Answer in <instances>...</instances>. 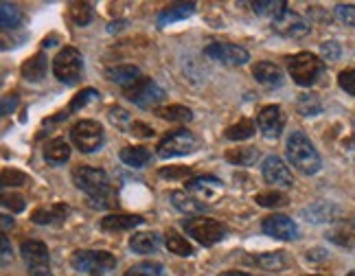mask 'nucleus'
Returning a JSON list of instances; mask_svg holds the SVG:
<instances>
[{
	"mask_svg": "<svg viewBox=\"0 0 355 276\" xmlns=\"http://www.w3.org/2000/svg\"><path fill=\"white\" fill-rule=\"evenodd\" d=\"M73 182L79 191H84L90 198L92 206H114L112 200V184L110 178L103 169H94V167H75L73 169Z\"/></svg>",
	"mask_w": 355,
	"mask_h": 276,
	"instance_id": "obj_1",
	"label": "nucleus"
},
{
	"mask_svg": "<svg viewBox=\"0 0 355 276\" xmlns=\"http://www.w3.org/2000/svg\"><path fill=\"white\" fill-rule=\"evenodd\" d=\"M288 160L294 164V167L305 173V175H313L318 173L320 167H322V160H320V154L316 151V147L311 145L309 138L303 134V132H292L290 138H288Z\"/></svg>",
	"mask_w": 355,
	"mask_h": 276,
	"instance_id": "obj_2",
	"label": "nucleus"
},
{
	"mask_svg": "<svg viewBox=\"0 0 355 276\" xmlns=\"http://www.w3.org/2000/svg\"><path fill=\"white\" fill-rule=\"evenodd\" d=\"M71 266L86 276H107L112 270H116V257L105 250H75L71 257Z\"/></svg>",
	"mask_w": 355,
	"mask_h": 276,
	"instance_id": "obj_3",
	"label": "nucleus"
},
{
	"mask_svg": "<svg viewBox=\"0 0 355 276\" xmlns=\"http://www.w3.org/2000/svg\"><path fill=\"white\" fill-rule=\"evenodd\" d=\"M288 71L290 77L296 81L298 86H313L324 73V62L313 53H296L292 58H288Z\"/></svg>",
	"mask_w": 355,
	"mask_h": 276,
	"instance_id": "obj_4",
	"label": "nucleus"
},
{
	"mask_svg": "<svg viewBox=\"0 0 355 276\" xmlns=\"http://www.w3.org/2000/svg\"><path fill=\"white\" fill-rule=\"evenodd\" d=\"M84 73V58H81L79 49L75 46H64L55 60H53V75L64 86H75Z\"/></svg>",
	"mask_w": 355,
	"mask_h": 276,
	"instance_id": "obj_5",
	"label": "nucleus"
},
{
	"mask_svg": "<svg viewBox=\"0 0 355 276\" xmlns=\"http://www.w3.org/2000/svg\"><path fill=\"white\" fill-rule=\"evenodd\" d=\"M182 228L202 245H215L228 234V228L211 217H187L182 222Z\"/></svg>",
	"mask_w": 355,
	"mask_h": 276,
	"instance_id": "obj_6",
	"label": "nucleus"
},
{
	"mask_svg": "<svg viewBox=\"0 0 355 276\" xmlns=\"http://www.w3.org/2000/svg\"><path fill=\"white\" fill-rule=\"evenodd\" d=\"M198 138L193 132L189 130H173L169 132L162 141L158 143L156 147V154L160 158H180V156H187V154H193V151L198 149Z\"/></svg>",
	"mask_w": 355,
	"mask_h": 276,
	"instance_id": "obj_7",
	"label": "nucleus"
},
{
	"mask_svg": "<svg viewBox=\"0 0 355 276\" xmlns=\"http://www.w3.org/2000/svg\"><path fill=\"white\" fill-rule=\"evenodd\" d=\"M71 141L81 151V154H92V151L101 149V145L105 141L103 128L92 119L77 121L75 126L71 128Z\"/></svg>",
	"mask_w": 355,
	"mask_h": 276,
	"instance_id": "obj_8",
	"label": "nucleus"
},
{
	"mask_svg": "<svg viewBox=\"0 0 355 276\" xmlns=\"http://www.w3.org/2000/svg\"><path fill=\"white\" fill-rule=\"evenodd\" d=\"M123 94H125L128 101L136 103L139 107H152L158 101L165 99V90H162L152 77H145V75L141 79H136L130 88L123 90Z\"/></svg>",
	"mask_w": 355,
	"mask_h": 276,
	"instance_id": "obj_9",
	"label": "nucleus"
},
{
	"mask_svg": "<svg viewBox=\"0 0 355 276\" xmlns=\"http://www.w3.org/2000/svg\"><path fill=\"white\" fill-rule=\"evenodd\" d=\"M270 26H272V31H275L277 35H281V37H290V40H300V37H305V35H309V22L303 18V16H298L296 11H292V9H285V11H281L279 16L270 22Z\"/></svg>",
	"mask_w": 355,
	"mask_h": 276,
	"instance_id": "obj_10",
	"label": "nucleus"
},
{
	"mask_svg": "<svg viewBox=\"0 0 355 276\" xmlns=\"http://www.w3.org/2000/svg\"><path fill=\"white\" fill-rule=\"evenodd\" d=\"M204 55L220 64H226V66H243L250 60V53L243 46L228 44V42H211L207 49H204Z\"/></svg>",
	"mask_w": 355,
	"mask_h": 276,
	"instance_id": "obj_11",
	"label": "nucleus"
},
{
	"mask_svg": "<svg viewBox=\"0 0 355 276\" xmlns=\"http://www.w3.org/2000/svg\"><path fill=\"white\" fill-rule=\"evenodd\" d=\"M261 230L263 234L272 239H279V241H294L298 239V226L292 217L288 215H281V213H272L268 215L263 222H261Z\"/></svg>",
	"mask_w": 355,
	"mask_h": 276,
	"instance_id": "obj_12",
	"label": "nucleus"
},
{
	"mask_svg": "<svg viewBox=\"0 0 355 276\" xmlns=\"http://www.w3.org/2000/svg\"><path fill=\"white\" fill-rule=\"evenodd\" d=\"M184 191L191 193L193 198H198L200 202H213L220 193L224 191L222 180H217L215 175H196V178H189L184 182Z\"/></svg>",
	"mask_w": 355,
	"mask_h": 276,
	"instance_id": "obj_13",
	"label": "nucleus"
},
{
	"mask_svg": "<svg viewBox=\"0 0 355 276\" xmlns=\"http://www.w3.org/2000/svg\"><path fill=\"white\" fill-rule=\"evenodd\" d=\"M261 175L263 180L272 187H281V189H290L294 184V178L279 156H266L261 164Z\"/></svg>",
	"mask_w": 355,
	"mask_h": 276,
	"instance_id": "obj_14",
	"label": "nucleus"
},
{
	"mask_svg": "<svg viewBox=\"0 0 355 276\" xmlns=\"http://www.w3.org/2000/svg\"><path fill=\"white\" fill-rule=\"evenodd\" d=\"M257 123L266 138H270V141L272 138H279L285 128V114H283L281 105H266L261 112H259Z\"/></svg>",
	"mask_w": 355,
	"mask_h": 276,
	"instance_id": "obj_15",
	"label": "nucleus"
},
{
	"mask_svg": "<svg viewBox=\"0 0 355 276\" xmlns=\"http://www.w3.org/2000/svg\"><path fill=\"white\" fill-rule=\"evenodd\" d=\"M20 255L24 259V264L31 270H49L51 266V257H49V248L42 241H22L20 245Z\"/></svg>",
	"mask_w": 355,
	"mask_h": 276,
	"instance_id": "obj_16",
	"label": "nucleus"
},
{
	"mask_svg": "<svg viewBox=\"0 0 355 276\" xmlns=\"http://www.w3.org/2000/svg\"><path fill=\"white\" fill-rule=\"evenodd\" d=\"M68 217V206L66 204H51V206H40L33 211L31 219L33 224L40 226H60Z\"/></svg>",
	"mask_w": 355,
	"mask_h": 276,
	"instance_id": "obj_17",
	"label": "nucleus"
},
{
	"mask_svg": "<svg viewBox=\"0 0 355 276\" xmlns=\"http://www.w3.org/2000/svg\"><path fill=\"white\" fill-rule=\"evenodd\" d=\"M145 219L141 215H121V213H110L101 217L99 228L105 232H123V230H134L136 226H141Z\"/></svg>",
	"mask_w": 355,
	"mask_h": 276,
	"instance_id": "obj_18",
	"label": "nucleus"
},
{
	"mask_svg": "<svg viewBox=\"0 0 355 276\" xmlns=\"http://www.w3.org/2000/svg\"><path fill=\"white\" fill-rule=\"evenodd\" d=\"M248 264L252 266H259L266 272H283L288 270L292 259L285 255L283 250H277V252H263V255H254V257H248Z\"/></svg>",
	"mask_w": 355,
	"mask_h": 276,
	"instance_id": "obj_19",
	"label": "nucleus"
},
{
	"mask_svg": "<svg viewBox=\"0 0 355 276\" xmlns=\"http://www.w3.org/2000/svg\"><path fill=\"white\" fill-rule=\"evenodd\" d=\"M327 239H329L331 243H336V245H340V248L355 250V217L338 222L329 232H327Z\"/></svg>",
	"mask_w": 355,
	"mask_h": 276,
	"instance_id": "obj_20",
	"label": "nucleus"
},
{
	"mask_svg": "<svg viewBox=\"0 0 355 276\" xmlns=\"http://www.w3.org/2000/svg\"><path fill=\"white\" fill-rule=\"evenodd\" d=\"M252 75L259 84L268 88H279L283 84V71L272 62H257L252 66Z\"/></svg>",
	"mask_w": 355,
	"mask_h": 276,
	"instance_id": "obj_21",
	"label": "nucleus"
},
{
	"mask_svg": "<svg viewBox=\"0 0 355 276\" xmlns=\"http://www.w3.org/2000/svg\"><path fill=\"white\" fill-rule=\"evenodd\" d=\"M303 215L307 222H313V224H324V222H331L340 215V206L331 204V202H313L307 209H303Z\"/></svg>",
	"mask_w": 355,
	"mask_h": 276,
	"instance_id": "obj_22",
	"label": "nucleus"
},
{
	"mask_svg": "<svg viewBox=\"0 0 355 276\" xmlns=\"http://www.w3.org/2000/svg\"><path fill=\"white\" fill-rule=\"evenodd\" d=\"M196 11V3H178V5H169L158 13V26H169L173 22L187 20L189 16H193Z\"/></svg>",
	"mask_w": 355,
	"mask_h": 276,
	"instance_id": "obj_23",
	"label": "nucleus"
},
{
	"mask_svg": "<svg viewBox=\"0 0 355 276\" xmlns=\"http://www.w3.org/2000/svg\"><path fill=\"white\" fill-rule=\"evenodd\" d=\"M105 75H107V79H110V81H114V84H119L123 90L130 88L136 79H141V77H143L141 68H139V66H130V64H125V66H112V68H107Z\"/></svg>",
	"mask_w": 355,
	"mask_h": 276,
	"instance_id": "obj_24",
	"label": "nucleus"
},
{
	"mask_svg": "<svg viewBox=\"0 0 355 276\" xmlns=\"http://www.w3.org/2000/svg\"><path fill=\"white\" fill-rule=\"evenodd\" d=\"M160 245V234L158 232H134L132 239H130V248L136 255H152L158 250Z\"/></svg>",
	"mask_w": 355,
	"mask_h": 276,
	"instance_id": "obj_25",
	"label": "nucleus"
},
{
	"mask_svg": "<svg viewBox=\"0 0 355 276\" xmlns=\"http://www.w3.org/2000/svg\"><path fill=\"white\" fill-rule=\"evenodd\" d=\"M20 73L24 77V81H42L46 77V55L44 53H35L31 60H26L20 68Z\"/></svg>",
	"mask_w": 355,
	"mask_h": 276,
	"instance_id": "obj_26",
	"label": "nucleus"
},
{
	"mask_svg": "<svg viewBox=\"0 0 355 276\" xmlns=\"http://www.w3.org/2000/svg\"><path fill=\"white\" fill-rule=\"evenodd\" d=\"M171 204L175 206L178 211L184 215H198L204 211V202H200L198 198H193L187 191H171Z\"/></svg>",
	"mask_w": 355,
	"mask_h": 276,
	"instance_id": "obj_27",
	"label": "nucleus"
},
{
	"mask_svg": "<svg viewBox=\"0 0 355 276\" xmlns=\"http://www.w3.org/2000/svg\"><path fill=\"white\" fill-rule=\"evenodd\" d=\"M119 158L123 164H128L132 169H143L149 162V158H152V154H149V149L145 147H123Z\"/></svg>",
	"mask_w": 355,
	"mask_h": 276,
	"instance_id": "obj_28",
	"label": "nucleus"
},
{
	"mask_svg": "<svg viewBox=\"0 0 355 276\" xmlns=\"http://www.w3.org/2000/svg\"><path fill=\"white\" fill-rule=\"evenodd\" d=\"M44 158L51 164H64L68 158H71V145H68L64 138H53V141H49L44 147Z\"/></svg>",
	"mask_w": 355,
	"mask_h": 276,
	"instance_id": "obj_29",
	"label": "nucleus"
},
{
	"mask_svg": "<svg viewBox=\"0 0 355 276\" xmlns=\"http://www.w3.org/2000/svg\"><path fill=\"white\" fill-rule=\"evenodd\" d=\"M259 158V151L254 147H235L226 151V162L235 164V167H250Z\"/></svg>",
	"mask_w": 355,
	"mask_h": 276,
	"instance_id": "obj_30",
	"label": "nucleus"
},
{
	"mask_svg": "<svg viewBox=\"0 0 355 276\" xmlns=\"http://www.w3.org/2000/svg\"><path fill=\"white\" fill-rule=\"evenodd\" d=\"M165 245H167V250L178 255V257H191L193 255V245H191L182 234H178L173 228L165 232Z\"/></svg>",
	"mask_w": 355,
	"mask_h": 276,
	"instance_id": "obj_31",
	"label": "nucleus"
},
{
	"mask_svg": "<svg viewBox=\"0 0 355 276\" xmlns=\"http://www.w3.org/2000/svg\"><path fill=\"white\" fill-rule=\"evenodd\" d=\"M156 114L160 119H165V121H175V123H189L191 119H193V112H191L189 107L184 105H167V107H158L156 110Z\"/></svg>",
	"mask_w": 355,
	"mask_h": 276,
	"instance_id": "obj_32",
	"label": "nucleus"
},
{
	"mask_svg": "<svg viewBox=\"0 0 355 276\" xmlns=\"http://www.w3.org/2000/svg\"><path fill=\"white\" fill-rule=\"evenodd\" d=\"M22 11L18 5L13 3H3L0 5V22H3L5 29H16V26L22 24Z\"/></svg>",
	"mask_w": 355,
	"mask_h": 276,
	"instance_id": "obj_33",
	"label": "nucleus"
},
{
	"mask_svg": "<svg viewBox=\"0 0 355 276\" xmlns=\"http://www.w3.org/2000/svg\"><path fill=\"white\" fill-rule=\"evenodd\" d=\"M285 9H288V3H283V0H259V3H252V11L257 16H270L272 20Z\"/></svg>",
	"mask_w": 355,
	"mask_h": 276,
	"instance_id": "obj_34",
	"label": "nucleus"
},
{
	"mask_svg": "<svg viewBox=\"0 0 355 276\" xmlns=\"http://www.w3.org/2000/svg\"><path fill=\"white\" fill-rule=\"evenodd\" d=\"M123 276H165V268L158 261H143V264L132 266Z\"/></svg>",
	"mask_w": 355,
	"mask_h": 276,
	"instance_id": "obj_35",
	"label": "nucleus"
},
{
	"mask_svg": "<svg viewBox=\"0 0 355 276\" xmlns=\"http://www.w3.org/2000/svg\"><path fill=\"white\" fill-rule=\"evenodd\" d=\"M254 134V123L248 121V119H241L239 123H235V126H230L224 136L228 138V141H245V138H250Z\"/></svg>",
	"mask_w": 355,
	"mask_h": 276,
	"instance_id": "obj_36",
	"label": "nucleus"
},
{
	"mask_svg": "<svg viewBox=\"0 0 355 276\" xmlns=\"http://www.w3.org/2000/svg\"><path fill=\"white\" fill-rule=\"evenodd\" d=\"M92 3H71V18L77 26H88L92 22Z\"/></svg>",
	"mask_w": 355,
	"mask_h": 276,
	"instance_id": "obj_37",
	"label": "nucleus"
},
{
	"mask_svg": "<svg viewBox=\"0 0 355 276\" xmlns=\"http://www.w3.org/2000/svg\"><path fill=\"white\" fill-rule=\"evenodd\" d=\"M257 204L266 206V209H281V206H288V196L281 191H266V193H257Z\"/></svg>",
	"mask_w": 355,
	"mask_h": 276,
	"instance_id": "obj_38",
	"label": "nucleus"
},
{
	"mask_svg": "<svg viewBox=\"0 0 355 276\" xmlns=\"http://www.w3.org/2000/svg\"><path fill=\"white\" fill-rule=\"evenodd\" d=\"M296 107H298V112L303 114V117H316V114L322 112V105L318 101V96H313V94H303V96H300Z\"/></svg>",
	"mask_w": 355,
	"mask_h": 276,
	"instance_id": "obj_39",
	"label": "nucleus"
},
{
	"mask_svg": "<svg viewBox=\"0 0 355 276\" xmlns=\"http://www.w3.org/2000/svg\"><path fill=\"white\" fill-rule=\"evenodd\" d=\"M97 99H99V92L94 90V88H86V90H81L79 94L73 96V101H71V105H68L66 112H68V114H73V112H77L79 107H86L88 103L97 101Z\"/></svg>",
	"mask_w": 355,
	"mask_h": 276,
	"instance_id": "obj_40",
	"label": "nucleus"
},
{
	"mask_svg": "<svg viewBox=\"0 0 355 276\" xmlns=\"http://www.w3.org/2000/svg\"><path fill=\"white\" fill-rule=\"evenodd\" d=\"M29 182V175L18 169H5L3 171V184L5 187H22Z\"/></svg>",
	"mask_w": 355,
	"mask_h": 276,
	"instance_id": "obj_41",
	"label": "nucleus"
},
{
	"mask_svg": "<svg viewBox=\"0 0 355 276\" xmlns=\"http://www.w3.org/2000/svg\"><path fill=\"white\" fill-rule=\"evenodd\" d=\"M338 84H340V88H343L345 92L355 96V66L347 68V71H343V73L338 75Z\"/></svg>",
	"mask_w": 355,
	"mask_h": 276,
	"instance_id": "obj_42",
	"label": "nucleus"
},
{
	"mask_svg": "<svg viewBox=\"0 0 355 276\" xmlns=\"http://www.w3.org/2000/svg\"><path fill=\"white\" fill-rule=\"evenodd\" d=\"M3 206H5V209H9L11 213H22L26 204H24V198L18 196V193H11V196H9V193H5Z\"/></svg>",
	"mask_w": 355,
	"mask_h": 276,
	"instance_id": "obj_43",
	"label": "nucleus"
},
{
	"mask_svg": "<svg viewBox=\"0 0 355 276\" xmlns=\"http://www.w3.org/2000/svg\"><path fill=\"white\" fill-rule=\"evenodd\" d=\"M320 53H322V60H329V62H336L340 60V55H343V46L336 40H329V42H324L320 46Z\"/></svg>",
	"mask_w": 355,
	"mask_h": 276,
	"instance_id": "obj_44",
	"label": "nucleus"
},
{
	"mask_svg": "<svg viewBox=\"0 0 355 276\" xmlns=\"http://www.w3.org/2000/svg\"><path fill=\"white\" fill-rule=\"evenodd\" d=\"M336 16L340 22H345L355 29V5H338L336 7Z\"/></svg>",
	"mask_w": 355,
	"mask_h": 276,
	"instance_id": "obj_45",
	"label": "nucleus"
},
{
	"mask_svg": "<svg viewBox=\"0 0 355 276\" xmlns=\"http://www.w3.org/2000/svg\"><path fill=\"white\" fill-rule=\"evenodd\" d=\"M191 173L189 167H165V169H160L158 175L160 178H165V180H180V178H187Z\"/></svg>",
	"mask_w": 355,
	"mask_h": 276,
	"instance_id": "obj_46",
	"label": "nucleus"
},
{
	"mask_svg": "<svg viewBox=\"0 0 355 276\" xmlns=\"http://www.w3.org/2000/svg\"><path fill=\"white\" fill-rule=\"evenodd\" d=\"M110 121L114 123V126H119V128H125V123H132L130 121V114L123 107H119V105H112L110 107Z\"/></svg>",
	"mask_w": 355,
	"mask_h": 276,
	"instance_id": "obj_47",
	"label": "nucleus"
},
{
	"mask_svg": "<svg viewBox=\"0 0 355 276\" xmlns=\"http://www.w3.org/2000/svg\"><path fill=\"white\" fill-rule=\"evenodd\" d=\"M130 132L134 136H141V138H152L154 136V130L149 126H145V123H141V121H132L130 123Z\"/></svg>",
	"mask_w": 355,
	"mask_h": 276,
	"instance_id": "obj_48",
	"label": "nucleus"
},
{
	"mask_svg": "<svg viewBox=\"0 0 355 276\" xmlns=\"http://www.w3.org/2000/svg\"><path fill=\"white\" fill-rule=\"evenodd\" d=\"M0 245H3V266H9L13 255H11V243L7 239V234H3V237H0Z\"/></svg>",
	"mask_w": 355,
	"mask_h": 276,
	"instance_id": "obj_49",
	"label": "nucleus"
},
{
	"mask_svg": "<svg viewBox=\"0 0 355 276\" xmlns=\"http://www.w3.org/2000/svg\"><path fill=\"white\" fill-rule=\"evenodd\" d=\"M18 105V94H11V96H5L3 99V114H11L13 110Z\"/></svg>",
	"mask_w": 355,
	"mask_h": 276,
	"instance_id": "obj_50",
	"label": "nucleus"
},
{
	"mask_svg": "<svg viewBox=\"0 0 355 276\" xmlns=\"http://www.w3.org/2000/svg\"><path fill=\"white\" fill-rule=\"evenodd\" d=\"M307 259L309 261H320V259H327V250H322V248H313V250L307 252Z\"/></svg>",
	"mask_w": 355,
	"mask_h": 276,
	"instance_id": "obj_51",
	"label": "nucleus"
},
{
	"mask_svg": "<svg viewBox=\"0 0 355 276\" xmlns=\"http://www.w3.org/2000/svg\"><path fill=\"white\" fill-rule=\"evenodd\" d=\"M217 276H252L248 272H239V270H228V272H222V274H217Z\"/></svg>",
	"mask_w": 355,
	"mask_h": 276,
	"instance_id": "obj_52",
	"label": "nucleus"
},
{
	"mask_svg": "<svg viewBox=\"0 0 355 276\" xmlns=\"http://www.w3.org/2000/svg\"><path fill=\"white\" fill-rule=\"evenodd\" d=\"M13 226V217H9V215H3V228L5 230H9Z\"/></svg>",
	"mask_w": 355,
	"mask_h": 276,
	"instance_id": "obj_53",
	"label": "nucleus"
},
{
	"mask_svg": "<svg viewBox=\"0 0 355 276\" xmlns=\"http://www.w3.org/2000/svg\"><path fill=\"white\" fill-rule=\"evenodd\" d=\"M29 276H53V274L49 270H31Z\"/></svg>",
	"mask_w": 355,
	"mask_h": 276,
	"instance_id": "obj_54",
	"label": "nucleus"
},
{
	"mask_svg": "<svg viewBox=\"0 0 355 276\" xmlns=\"http://www.w3.org/2000/svg\"><path fill=\"white\" fill-rule=\"evenodd\" d=\"M347 276H355V270H353V272H349V274H347Z\"/></svg>",
	"mask_w": 355,
	"mask_h": 276,
	"instance_id": "obj_55",
	"label": "nucleus"
},
{
	"mask_svg": "<svg viewBox=\"0 0 355 276\" xmlns=\"http://www.w3.org/2000/svg\"><path fill=\"white\" fill-rule=\"evenodd\" d=\"M311 276H318V274H311Z\"/></svg>",
	"mask_w": 355,
	"mask_h": 276,
	"instance_id": "obj_56",
	"label": "nucleus"
}]
</instances>
